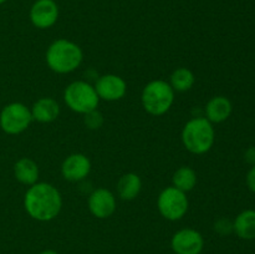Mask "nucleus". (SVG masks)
Instances as JSON below:
<instances>
[{"instance_id":"obj_1","label":"nucleus","mask_w":255,"mask_h":254,"mask_svg":"<svg viewBox=\"0 0 255 254\" xmlns=\"http://www.w3.org/2000/svg\"><path fill=\"white\" fill-rule=\"evenodd\" d=\"M24 207L32 219L49 222L56 218L61 211V194L52 184L36 182L25 193Z\"/></svg>"},{"instance_id":"obj_2","label":"nucleus","mask_w":255,"mask_h":254,"mask_svg":"<svg viewBox=\"0 0 255 254\" xmlns=\"http://www.w3.org/2000/svg\"><path fill=\"white\" fill-rule=\"evenodd\" d=\"M81 47L66 39H59L52 42L46 51L47 66L57 74H69L81 65Z\"/></svg>"},{"instance_id":"obj_3","label":"nucleus","mask_w":255,"mask_h":254,"mask_svg":"<svg viewBox=\"0 0 255 254\" xmlns=\"http://www.w3.org/2000/svg\"><path fill=\"white\" fill-rule=\"evenodd\" d=\"M216 132L212 122L206 117H196L184 125L182 142L187 151L194 154L207 153L213 147Z\"/></svg>"},{"instance_id":"obj_4","label":"nucleus","mask_w":255,"mask_h":254,"mask_svg":"<svg viewBox=\"0 0 255 254\" xmlns=\"http://www.w3.org/2000/svg\"><path fill=\"white\" fill-rule=\"evenodd\" d=\"M174 101V90L169 82L153 80L144 86L142 91V105L148 114L153 116L164 115Z\"/></svg>"},{"instance_id":"obj_5","label":"nucleus","mask_w":255,"mask_h":254,"mask_svg":"<svg viewBox=\"0 0 255 254\" xmlns=\"http://www.w3.org/2000/svg\"><path fill=\"white\" fill-rule=\"evenodd\" d=\"M64 100L70 110L84 115L96 110L100 102L95 87L86 81L71 82L65 89Z\"/></svg>"},{"instance_id":"obj_6","label":"nucleus","mask_w":255,"mask_h":254,"mask_svg":"<svg viewBox=\"0 0 255 254\" xmlns=\"http://www.w3.org/2000/svg\"><path fill=\"white\" fill-rule=\"evenodd\" d=\"M157 208L163 218L168 221H178L183 218L188 211V198L186 193L176 187H167L159 193Z\"/></svg>"},{"instance_id":"obj_7","label":"nucleus","mask_w":255,"mask_h":254,"mask_svg":"<svg viewBox=\"0 0 255 254\" xmlns=\"http://www.w3.org/2000/svg\"><path fill=\"white\" fill-rule=\"evenodd\" d=\"M32 121L31 110L21 102H11L0 112V127L7 134H19Z\"/></svg>"},{"instance_id":"obj_8","label":"nucleus","mask_w":255,"mask_h":254,"mask_svg":"<svg viewBox=\"0 0 255 254\" xmlns=\"http://www.w3.org/2000/svg\"><path fill=\"white\" fill-rule=\"evenodd\" d=\"M171 247L176 254H201L204 247V239L196 229L184 228L174 233Z\"/></svg>"},{"instance_id":"obj_9","label":"nucleus","mask_w":255,"mask_h":254,"mask_svg":"<svg viewBox=\"0 0 255 254\" xmlns=\"http://www.w3.org/2000/svg\"><path fill=\"white\" fill-rule=\"evenodd\" d=\"M89 209L96 218H109L116 211V197L106 188H97L90 194Z\"/></svg>"},{"instance_id":"obj_10","label":"nucleus","mask_w":255,"mask_h":254,"mask_svg":"<svg viewBox=\"0 0 255 254\" xmlns=\"http://www.w3.org/2000/svg\"><path fill=\"white\" fill-rule=\"evenodd\" d=\"M97 95L105 101H117L126 95L127 84L121 76L107 74L100 77L95 85Z\"/></svg>"},{"instance_id":"obj_11","label":"nucleus","mask_w":255,"mask_h":254,"mask_svg":"<svg viewBox=\"0 0 255 254\" xmlns=\"http://www.w3.org/2000/svg\"><path fill=\"white\" fill-rule=\"evenodd\" d=\"M59 17V7L54 0H36L30 9V20L39 29H49Z\"/></svg>"},{"instance_id":"obj_12","label":"nucleus","mask_w":255,"mask_h":254,"mask_svg":"<svg viewBox=\"0 0 255 254\" xmlns=\"http://www.w3.org/2000/svg\"><path fill=\"white\" fill-rule=\"evenodd\" d=\"M91 171V162L89 157L82 153H72L65 158L61 166V173L66 181H84Z\"/></svg>"},{"instance_id":"obj_13","label":"nucleus","mask_w":255,"mask_h":254,"mask_svg":"<svg viewBox=\"0 0 255 254\" xmlns=\"http://www.w3.org/2000/svg\"><path fill=\"white\" fill-rule=\"evenodd\" d=\"M232 106L231 100L226 96H214L207 102L206 106V119L212 124H221L228 120L231 116Z\"/></svg>"},{"instance_id":"obj_14","label":"nucleus","mask_w":255,"mask_h":254,"mask_svg":"<svg viewBox=\"0 0 255 254\" xmlns=\"http://www.w3.org/2000/svg\"><path fill=\"white\" fill-rule=\"evenodd\" d=\"M31 115L32 120H36L41 124H49L59 117L60 106L56 100L51 97H42L32 105Z\"/></svg>"},{"instance_id":"obj_15","label":"nucleus","mask_w":255,"mask_h":254,"mask_svg":"<svg viewBox=\"0 0 255 254\" xmlns=\"http://www.w3.org/2000/svg\"><path fill=\"white\" fill-rule=\"evenodd\" d=\"M233 232L242 239H255V209H246L233 222Z\"/></svg>"},{"instance_id":"obj_16","label":"nucleus","mask_w":255,"mask_h":254,"mask_svg":"<svg viewBox=\"0 0 255 254\" xmlns=\"http://www.w3.org/2000/svg\"><path fill=\"white\" fill-rule=\"evenodd\" d=\"M14 174L15 178L20 183L32 186L36 183L37 178H39V167H37L36 162L24 157L14 164Z\"/></svg>"},{"instance_id":"obj_17","label":"nucleus","mask_w":255,"mask_h":254,"mask_svg":"<svg viewBox=\"0 0 255 254\" xmlns=\"http://www.w3.org/2000/svg\"><path fill=\"white\" fill-rule=\"evenodd\" d=\"M142 181L138 174L126 173L117 182V193L124 201H132L139 194Z\"/></svg>"},{"instance_id":"obj_18","label":"nucleus","mask_w":255,"mask_h":254,"mask_svg":"<svg viewBox=\"0 0 255 254\" xmlns=\"http://www.w3.org/2000/svg\"><path fill=\"white\" fill-rule=\"evenodd\" d=\"M172 182H173V187L186 193V192L192 191L196 187L197 173L191 167L182 166L174 172Z\"/></svg>"},{"instance_id":"obj_19","label":"nucleus","mask_w":255,"mask_h":254,"mask_svg":"<svg viewBox=\"0 0 255 254\" xmlns=\"http://www.w3.org/2000/svg\"><path fill=\"white\" fill-rule=\"evenodd\" d=\"M194 82H196V77H194L193 72L187 67H179V69L174 70L171 75V81L169 85L174 91L184 92L188 91L193 87Z\"/></svg>"},{"instance_id":"obj_20","label":"nucleus","mask_w":255,"mask_h":254,"mask_svg":"<svg viewBox=\"0 0 255 254\" xmlns=\"http://www.w3.org/2000/svg\"><path fill=\"white\" fill-rule=\"evenodd\" d=\"M84 122H85V125H86L87 128L99 129L100 127L104 125V116H102L101 112L97 111V109L92 110V111L85 114Z\"/></svg>"},{"instance_id":"obj_21","label":"nucleus","mask_w":255,"mask_h":254,"mask_svg":"<svg viewBox=\"0 0 255 254\" xmlns=\"http://www.w3.org/2000/svg\"><path fill=\"white\" fill-rule=\"evenodd\" d=\"M214 228H216V231L218 232L219 234H229L233 231V223L226 218L219 219V221H217L216 224H214Z\"/></svg>"},{"instance_id":"obj_22","label":"nucleus","mask_w":255,"mask_h":254,"mask_svg":"<svg viewBox=\"0 0 255 254\" xmlns=\"http://www.w3.org/2000/svg\"><path fill=\"white\" fill-rule=\"evenodd\" d=\"M247 186L255 193V164L249 169L248 174H247Z\"/></svg>"},{"instance_id":"obj_23","label":"nucleus","mask_w":255,"mask_h":254,"mask_svg":"<svg viewBox=\"0 0 255 254\" xmlns=\"http://www.w3.org/2000/svg\"><path fill=\"white\" fill-rule=\"evenodd\" d=\"M246 161L251 164H255V147H251L246 152Z\"/></svg>"},{"instance_id":"obj_24","label":"nucleus","mask_w":255,"mask_h":254,"mask_svg":"<svg viewBox=\"0 0 255 254\" xmlns=\"http://www.w3.org/2000/svg\"><path fill=\"white\" fill-rule=\"evenodd\" d=\"M40 254H57V252L52 251V249H46V251H42Z\"/></svg>"},{"instance_id":"obj_25","label":"nucleus","mask_w":255,"mask_h":254,"mask_svg":"<svg viewBox=\"0 0 255 254\" xmlns=\"http://www.w3.org/2000/svg\"><path fill=\"white\" fill-rule=\"evenodd\" d=\"M5 1H6V0H0V5H1V4H4Z\"/></svg>"}]
</instances>
